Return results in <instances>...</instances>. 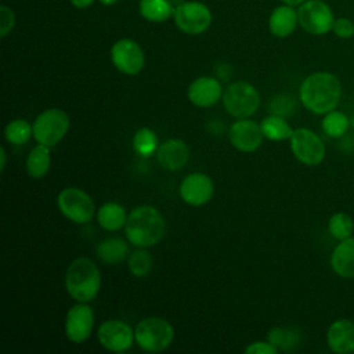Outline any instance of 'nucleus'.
Wrapping results in <instances>:
<instances>
[{
  "label": "nucleus",
  "instance_id": "obj_39",
  "mask_svg": "<svg viewBox=\"0 0 354 354\" xmlns=\"http://www.w3.org/2000/svg\"><path fill=\"white\" fill-rule=\"evenodd\" d=\"M104 6H112V4H115L118 0H100Z\"/></svg>",
  "mask_w": 354,
  "mask_h": 354
},
{
  "label": "nucleus",
  "instance_id": "obj_11",
  "mask_svg": "<svg viewBox=\"0 0 354 354\" xmlns=\"http://www.w3.org/2000/svg\"><path fill=\"white\" fill-rule=\"evenodd\" d=\"M111 59L115 68L124 75H137L145 65V55L140 44L131 39H120L111 48Z\"/></svg>",
  "mask_w": 354,
  "mask_h": 354
},
{
  "label": "nucleus",
  "instance_id": "obj_14",
  "mask_svg": "<svg viewBox=\"0 0 354 354\" xmlns=\"http://www.w3.org/2000/svg\"><path fill=\"white\" fill-rule=\"evenodd\" d=\"M264 134L260 124L250 119H238L228 129V140L241 152H254L260 148Z\"/></svg>",
  "mask_w": 354,
  "mask_h": 354
},
{
  "label": "nucleus",
  "instance_id": "obj_35",
  "mask_svg": "<svg viewBox=\"0 0 354 354\" xmlns=\"http://www.w3.org/2000/svg\"><path fill=\"white\" fill-rule=\"evenodd\" d=\"M246 354H277L278 348L270 342H254L245 348Z\"/></svg>",
  "mask_w": 354,
  "mask_h": 354
},
{
  "label": "nucleus",
  "instance_id": "obj_16",
  "mask_svg": "<svg viewBox=\"0 0 354 354\" xmlns=\"http://www.w3.org/2000/svg\"><path fill=\"white\" fill-rule=\"evenodd\" d=\"M223 95L221 84L216 77L201 76L196 77L187 88L188 100L199 108L214 105Z\"/></svg>",
  "mask_w": 354,
  "mask_h": 354
},
{
  "label": "nucleus",
  "instance_id": "obj_10",
  "mask_svg": "<svg viewBox=\"0 0 354 354\" xmlns=\"http://www.w3.org/2000/svg\"><path fill=\"white\" fill-rule=\"evenodd\" d=\"M174 24L187 35H199L212 24L210 8L201 1H183L174 8Z\"/></svg>",
  "mask_w": 354,
  "mask_h": 354
},
{
  "label": "nucleus",
  "instance_id": "obj_2",
  "mask_svg": "<svg viewBox=\"0 0 354 354\" xmlns=\"http://www.w3.org/2000/svg\"><path fill=\"white\" fill-rule=\"evenodd\" d=\"M166 232L163 214L153 206L142 205L130 212L124 224L127 241L136 248H151L159 243Z\"/></svg>",
  "mask_w": 354,
  "mask_h": 354
},
{
  "label": "nucleus",
  "instance_id": "obj_28",
  "mask_svg": "<svg viewBox=\"0 0 354 354\" xmlns=\"http://www.w3.org/2000/svg\"><path fill=\"white\" fill-rule=\"evenodd\" d=\"M133 149L136 153L144 158H149L151 155L156 153L158 151V137L155 131L149 127H141L138 129L131 140Z\"/></svg>",
  "mask_w": 354,
  "mask_h": 354
},
{
  "label": "nucleus",
  "instance_id": "obj_20",
  "mask_svg": "<svg viewBox=\"0 0 354 354\" xmlns=\"http://www.w3.org/2000/svg\"><path fill=\"white\" fill-rule=\"evenodd\" d=\"M299 24L297 11L293 8V6L283 4L278 6L272 10L270 19H268V28L270 32L275 37H288L290 36Z\"/></svg>",
  "mask_w": 354,
  "mask_h": 354
},
{
  "label": "nucleus",
  "instance_id": "obj_19",
  "mask_svg": "<svg viewBox=\"0 0 354 354\" xmlns=\"http://www.w3.org/2000/svg\"><path fill=\"white\" fill-rule=\"evenodd\" d=\"M330 267L342 278H354V238L348 236L335 246L330 254Z\"/></svg>",
  "mask_w": 354,
  "mask_h": 354
},
{
  "label": "nucleus",
  "instance_id": "obj_6",
  "mask_svg": "<svg viewBox=\"0 0 354 354\" xmlns=\"http://www.w3.org/2000/svg\"><path fill=\"white\" fill-rule=\"evenodd\" d=\"M223 104L231 116L236 119H246L259 109L260 94L250 83L235 82L224 90Z\"/></svg>",
  "mask_w": 354,
  "mask_h": 354
},
{
  "label": "nucleus",
  "instance_id": "obj_33",
  "mask_svg": "<svg viewBox=\"0 0 354 354\" xmlns=\"http://www.w3.org/2000/svg\"><path fill=\"white\" fill-rule=\"evenodd\" d=\"M332 32L340 39H351L354 36V22L347 17H339L333 22Z\"/></svg>",
  "mask_w": 354,
  "mask_h": 354
},
{
  "label": "nucleus",
  "instance_id": "obj_22",
  "mask_svg": "<svg viewBox=\"0 0 354 354\" xmlns=\"http://www.w3.org/2000/svg\"><path fill=\"white\" fill-rule=\"evenodd\" d=\"M26 171L32 178H41L44 177L51 166V155L50 147L44 144H39L33 147L26 158Z\"/></svg>",
  "mask_w": 354,
  "mask_h": 354
},
{
  "label": "nucleus",
  "instance_id": "obj_31",
  "mask_svg": "<svg viewBox=\"0 0 354 354\" xmlns=\"http://www.w3.org/2000/svg\"><path fill=\"white\" fill-rule=\"evenodd\" d=\"M353 228H354L353 218L344 212H337L332 214L328 221V231L337 241H343L351 236Z\"/></svg>",
  "mask_w": 354,
  "mask_h": 354
},
{
  "label": "nucleus",
  "instance_id": "obj_29",
  "mask_svg": "<svg viewBox=\"0 0 354 354\" xmlns=\"http://www.w3.org/2000/svg\"><path fill=\"white\" fill-rule=\"evenodd\" d=\"M153 266V260L147 248H137L127 257V267L131 275L137 278L147 277Z\"/></svg>",
  "mask_w": 354,
  "mask_h": 354
},
{
  "label": "nucleus",
  "instance_id": "obj_27",
  "mask_svg": "<svg viewBox=\"0 0 354 354\" xmlns=\"http://www.w3.org/2000/svg\"><path fill=\"white\" fill-rule=\"evenodd\" d=\"M350 126V118L346 113L335 109L325 113L321 123L322 131L332 138H342L343 136H346Z\"/></svg>",
  "mask_w": 354,
  "mask_h": 354
},
{
  "label": "nucleus",
  "instance_id": "obj_9",
  "mask_svg": "<svg viewBox=\"0 0 354 354\" xmlns=\"http://www.w3.org/2000/svg\"><path fill=\"white\" fill-rule=\"evenodd\" d=\"M295 158L307 166H317L325 159V144L321 137L310 129L299 127L289 138Z\"/></svg>",
  "mask_w": 354,
  "mask_h": 354
},
{
  "label": "nucleus",
  "instance_id": "obj_24",
  "mask_svg": "<svg viewBox=\"0 0 354 354\" xmlns=\"http://www.w3.org/2000/svg\"><path fill=\"white\" fill-rule=\"evenodd\" d=\"M138 10L141 17L151 22H163L174 14L170 0H140Z\"/></svg>",
  "mask_w": 354,
  "mask_h": 354
},
{
  "label": "nucleus",
  "instance_id": "obj_4",
  "mask_svg": "<svg viewBox=\"0 0 354 354\" xmlns=\"http://www.w3.org/2000/svg\"><path fill=\"white\" fill-rule=\"evenodd\" d=\"M174 337V329L169 321L160 317H147L134 328L137 346L149 353H159L167 348Z\"/></svg>",
  "mask_w": 354,
  "mask_h": 354
},
{
  "label": "nucleus",
  "instance_id": "obj_12",
  "mask_svg": "<svg viewBox=\"0 0 354 354\" xmlns=\"http://www.w3.org/2000/svg\"><path fill=\"white\" fill-rule=\"evenodd\" d=\"M97 337L104 348L113 353L126 351L136 342L131 326L120 319L104 321L97 330Z\"/></svg>",
  "mask_w": 354,
  "mask_h": 354
},
{
  "label": "nucleus",
  "instance_id": "obj_36",
  "mask_svg": "<svg viewBox=\"0 0 354 354\" xmlns=\"http://www.w3.org/2000/svg\"><path fill=\"white\" fill-rule=\"evenodd\" d=\"M71 3L76 8H87L94 3V0H71Z\"/></svg>",
  "mask_w": 354,
  "mask_h": 354
},
{
  "label": "nucleus",
  "instance_id": "obj_13",
  "mask_svg": "<svg viewBox=\"0 0 354 354\" xmlns=\"http://www.w3.org/2000/svg\"><path fill=\"white\" fill-rule=\"evenodd\" d=\"M94 328V311L87 303L77 301L65 317V335L76 344L86 342Z\"/></svg>",
  "mask_w": 354,
  "mask_h": 354
},
{
  "label": "nucleus",
  "instance_id": "obj_7",
  "mask_svg": "<svg viewBox=\"0 0 354 354\" xmlns=\"http://www.w3.org/2000/svg\"><path fill=\"white\" fill-rule=\"evenodd\" d=\"M57 206L62 216L76 224L90 221L95 212L91 196L77 187L64 188L57 196Z\"/></svg>",
  "mask_w": 354,
  "mask_h": 354
},
{
  "label": "nucleus",
  "instance_id": "obj_37",
  "mask_svg": "<svg viewBox=\"0 0 354 354\" xmlns=\"http://www.w3.org/2000/svg\"><path fill=\"white\" fill-rule=\"evenodd\" d=\"M6 162H7V152H6V148L1 147L0 148V171H4Z\"/></svg>",
  "mask_w": 354,
  "mask_h": 354
},
{
  "label": "nucleus",
  "instance_id": "obj_32",
  "mask_svg": "<svg viewBox=\"0 0 354 354\" xmlns=\"http://www.w3.org/2000/svg\"><path fill=\"white\" fill-rule=\"evenodd\" d=\"M295 109V98H292L288 94H279L277 95L271 104H270V111L274 115H279L285 118L286 115H290L292 111Z\"/></svg>",
  "mask_w": 354,
  "mask_h": 354
},
{
  "label": "nucleus",
  "instance_id": "obj_15",
  "mask_svg": "<svg viewBox=\"0 0 354 354\" xmlns=\"http://www.w3.org/2000/svg\"><path fill=\"white\" fill-rule=\"evenodd\" d=\"M214 192L212 178L205 173H191L180 184L181 199L191 206H202L207 203Z\"/></svg>",
  "mask_w": 354,
  "mask_h": 354
},
{
  "label": "nucleus",
  "instance_id": "obj_8",
  "mask_svg": "<svg viewBox=\"0 0 354 354\" xmlns=\"http://www.w3.org/2000/svg\"><path fill=\"white\" fill-rule=\"evenodd\" d=\"M299 25L310 35L321 36L332 30L335 15L324 0H306L297 8Z\"/></svg>",
  "mask_w": 354,
  "mask_h": 354
},
{
  "label": "nucleus",
  "instance_id": "obj_5",
  "mask_svg": "<svg viewBox=\"0 0 354 354\" xmlns=\"http://www.w3.org/2000/svg\"><path fill=\"white\" fill-rule=\"evenodd\" d=\"M69 116L61 108L43 111L33 122V138L50 148L55 147L69 130Z\"/></svg>",
  "mask_w": 354,
  "mask_h": 354
},
{
  "label": "nucleus",
  "instance_id": "obj_26",
  "mask_svg": "<svg viewBox=\"0 0 354 354\" xmlns=\"http://www.w3.org/2000/svg\"><path fill=\"white\" fill-rule=\"evenodd\" d=\"M268 342L278 350H290L300 344L301 332L293 326H274L268 332Z\"/></svg>",
  "mask_w": 354,
  "mask_h": 354
},
{
  "label": "nucleus",
  "instance_id": "obj_25",
  "mask_svg": "<svg viewBox=\"0 0 354 354\" xmlns=\"http://www.w3.org/2000/svg\"><path fill=\"white\" fill-rule=\"evenodd\" d=\"M261 131L266 138L271 141H282L289 140L293 134L292 126L285 120V118L279 115H268L260 123Z\"/></svg>",
  "mask_w": 354,
  "mask_h": 354
},
{
  "label": "nucleus",
  "instance_id": "obj_21",
  "mask_svg": "<svg viewBox=\"0 0 354 354\" xmlns=\"http://www.w3.org/2000/svg\"><path fill=\"white\" fill-rule=\"evenodd\" d=\"M97 256L106 264H119L130 254L129 245L119 236H111L101 241L95 248Z\"/></svg>",
  "mask_w": 354,
  "mask_h": 354
},
{
  "label": "nucleus",
  "instance_id": "obj_23",
  "mask_svg": "<svg viewBox=\"0 0 354 354\" xmlns=\"http://www.w3.org/2000/svg\"><path fill=\"white\" fill-rule=\"evenodd\" d=\"M127 220L126 210L116 202L104 203L97 212V223L106 231H118L124 227Z\"/></svg>",
  "mask_w": 354,
  "mask_h": 354
},
{
  "label": "nucleus",
  "instance_id": "obj_17",
  "mask_svg": "<svg viewBox=\"0 0 354 354\" xmlns=\"http://www.w3.org/2000/svg\"><path fill=\"white\" fill-rule=\"evenodd\" d=\"M189 159V148L180 138H170L162 142L156 151V160L165 170H180Z\"/></svg>",
  "mask_w": 354,
  "mask_h": 354
},
{
  "label": "nucleus",
  "instance_id": "obj_3",
  "mask_svg": "<svg viewBox=\"0 0 354 354\" xmlns=\"http://www.w3.org/2000/svg\"><path fill=\"white\" fill-rule=\"evenodd\" d=\"M101 288V272L88 257L75 259L65 272V289L69 296L80 303H88L98 295Z\"/></svg>",
  "mask_w": 354,
  "mask_h": 354
},
{
  "label": "nucleus",
  "instance_id": "obj_30",
  "mask_svg": "<svg viewBox=\"0 0 354 354\" xmlns=\"http://www.w3.org/2000/svg\"><path fill=\"white\" fill-rule=\"evenodd\" d=\"M33 136V126L25 119H12L4 129V137L7 142L14 145H22Z\"/></svg>",
  "mask_w": 354,
  "mask_h": 354
},
{
  "label": "nucleus",
  "instance_id": "obj_18",
  "mask_svg": "<svg viewBox=\"0 0 354 354\" xmlns=\"http://www.w3.org/2000/svg\"><path fill=\"white\" fill-rule=\"evenodd\" d=\"M329 348L337 354H348L354 351V322L347 318L333 321L326 332Z\"/></svg>",
  "mask_w": 354,
  "mask_h": 354
},
{
  "label": "nucleus",
  "instance_id": "obj_1",
  "mask_svg": "<svg viewBox=\"0 0 354 354\" xmlns=\"http://www.w3.org/2000/svg\"><path fill=\"white\" fill-rule=\"evenodd\" d=\"M342 95V83L330 72H314L304 77L300 84L299 98L306 109L315 115L333 111Z\"/></svg>",
  "mask_w": 354,
  "mask_h": 354
},
{
  "label": "nucleus",
  "instance_id": "obj_34",
  "mask_svg": "<svg viewBox=\"0 0 354 354\" xmlns=\"http://www.w3.org/2000/svg\"><path fill=\"white\" fill-rule=\"evenodd\" d=\"M14 25H15L14 11L6 4L0 6V37H6L12 30Z\"/></svg>",
  "mask_w": 354,
  "mask_h": 354
},
{
  "label": "nucleus",
  "instance_id": "obj_38",
  "mask_svg": "<svg viewBox=\"0 0 354 354\" xmlns=\"http://www.w3.org/2000/svg\"><path fill=\"white\" fill-rule=\"evenodd\" d=\"M283 4H289V6H300L301 3H304L306 0H281Z\"/></svg>",
  "mask_w": 354,
  "mask_h": 354
}]
</instances>
